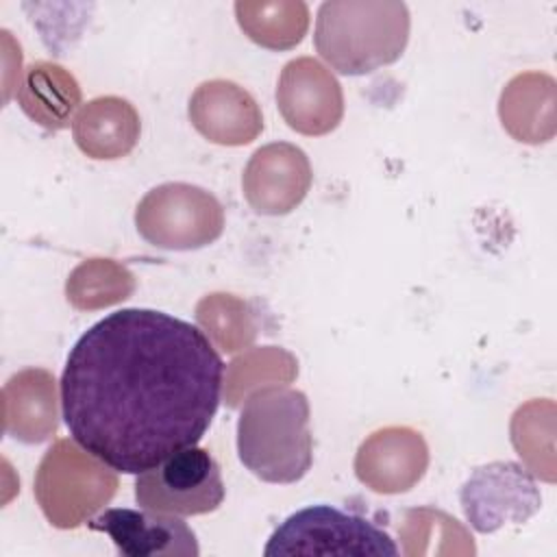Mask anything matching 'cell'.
<instances>
[{"label":"cell","instance_id":"cell-1","mask_svg":"<svg viewBox=\"0 0 557 557\" xmlns=\"http://www.w3.org/2000/svg\"><path fill=\"white\" fill-rule=\"evenodd\" d=\"M224 361L191 322L120 309L67 355L61 409L72 440L115 472L139 474L196 446L222 398Z\"/></svg>","mask_w":557,"mask_h":557},{"label":"cell","instance_id":"cell-2","mask_svg":"<svg viewBox=\"0 0 557 557\" xmlns=\"http://www.w3.org/2000/svg\"><path fill=\"white\" fill-rule=\"evenodd\" d=\"M309 400L283 385L257 387L237 418V455L265 483H296L313 463Z\"/></svg>","mask_w":557,"mask_h":557},{"label":"cell","instance_id":"cell-3","mask_svg":"<svg viewBox=\"0 0 557 557\" xmlns=\"http://www.w3.org/2000/svg\"><path fill=\"white\" fill-rule=\"evenodd\" d=\"M409 26L405 2L331 0L318 9L313 44L339 74L363 76L400 59Z\"/></svg>","mask_w":557,"mask_h":557},{"label":"cell","instance_id":"cell-4","mask_svg":"<svg viewBox=\"0 0 557 557\" xmlns=\"http://www.w3.org/2000/svg\"><path fill=\"white\" fill-rule=\"evenodd\" d=\"M387 531L333 505H311L287 516L270 535L263 555H398Z\"/></svg>","mask_w":557,"mask_h":557},{"label":"cell","instance_id":"cell-5","mask_svg":"<svg viewBox=\"0 0 557 557\" xmlns=\"http://www.w3.org/2000/svg\"><path fill=\"white\" fill-rule=\"evenodd\" d=\"M139 235L161 250H196L224 231V209L207 189L189 183L152 187L137 205Z\"/></svg>","mask_w":557,"mask_h":557},{"label":"cell","instance_id":"cell-6","mask_svg":"<svg viewBox=\"0 0 557 557\" xmlns=\"http://www.w3.org/2000/svg\"><path fill=\"white\" fill-rule=\"evenodd\" d=\"M224 494L218 461L198 446L170 455L135 479L137 505L172 516L211 513L222 505Z\"/></svg>","mask_w":557,"mask_h":557},{"label":"cell","instance_id":"cell-7","mask_svg":"<svg viewBox=\"0 0 557 557\" xmlns=\"http://www.w3.org/2000/svg\"><path fill=\"white\" fill-rule=\"evenodd\" d=\"M461 507L479 533H492L507 522H524L542 496L533 476L513 461H494L474 470L461 487Z\"/></svg>","mask_w":557,"mask_h":557},{"label":"cell","instance_id":"cell-8","mask_svg":"<svg viewBox=\"0 0 557 557\" xmlns=\"http://www.w3.org/2000/svg\"><path fill=\"white\" fill-rule=\"evenodd\" d=\"M276 104L289 128L311 137L335 131L344 115L342 85L311 57L285 63L276 85Z\"/></svg>","mask_w":557,"mask_h":557},{"label":"cell","instance_id":"cell-9","mask_svg":"<svg viewBox=\"0 0 557 557\" xmlns=\"http://www.w3.org/2000/svg\"><path fill=\"white\" fill-rule=\"evenodd\" d=\"M94 459L85 457L65 440H59L46 453L35 476V496L50 524L74 529L107 503V498L89 490L74 487L102 468V461L96 463Z\"/></svg>","mask_w":557,"mask_h":557},{"label":"cell","instance_id":"cell-10","mask_svg":"<svg viewBox=\"0 0 557 557\" xmlns=\"http://www.w3.org/2000/svg\"><path fill=\"white\" fill-rule=\"evenodd\" d=\"M311 178L307 154L294 144L274 141L252 152L244 168L242 189L255 213L285 215L305 200Z\"/></svg>","mask_w":557,"mask_h":557},{"label":"cell","instance_id":"cell-11","mask_svg":"<svg viewBox=\"0 0 557 557\" xmlns=\"http://www.w3.org/2000/svg\"><path fill=\"white\" fill-rule=\"evenodd\" d=\"M91 531L111 537L124 557H196L200 553L196 533L176 516L150 509H104L87 520Z\"/></svg>","mask_w":557,"mask_h":557},{"label":"cell","instance_id":"cell-12","mask_svg":"<svg viewBox=\"0 0 557 557\" xmlns=\"http://www.w3.org/2000/svg\"><path fill=\"white\" fill-rule=\"evenodd\" d=\"M429 446L411 426H385L361 442L355 474L379 494L409 492L426 472Z\"/></svg>","mask_w":557,"mask_h":557},{"label":"cell","instance_id":"cell-13","mask_svg":"<svg viewBox=\"0 0 557 557\" xmlns=\"http://www.w3.org/2000/svg\"><path fill=\"white\" fill-rule=\"evenodd\" d=\"M194 128L213 144L244 146L263 131V115L257 100L233 81L215 78L196 87L189 98Z\"/></svg>","mask_w":557,"mask_h":557},{"label":"cell","instance_id":"cell-14","mask_svg":"<svg viewBox=\"0 0 557 557\" xmlns=\"http://www.w3.org/2000/svg\"><path fill=\"white\" fill-rule=\"evenodd\" d=\"M139 115L135 107L117 96L89 100L72 124L76 146L91 159H120L139 139Z\"/></svg>","mask_w":557,"mask_h":557},{"label":"cell","instance_id":"cell-15","mask_svg":"<svg viewBox=\"0 0 557 557\" xmlns=\"http://www.w3.org/2000/svg\"><path fill=\"white\" fill-rule=\"evenodd\" d=\"M15 98L33 122L48 131H61L70 126L81 104V87L65 67L50 61H35L26 67Z\"/></svg>","mask_w":557,"mask_h":557}]
</instances>
